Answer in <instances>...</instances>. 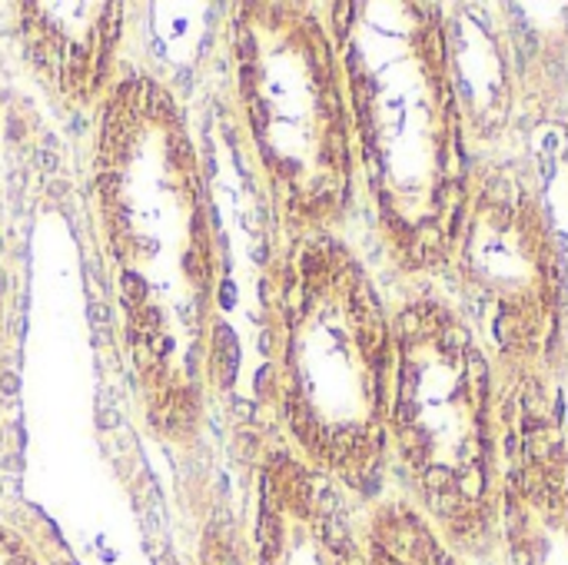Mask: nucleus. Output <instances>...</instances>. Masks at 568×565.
Returning a JSON list of instances; mask_svg holds the SVG:
<instances>
[{"label":"nucleus","instance_id":"9","mask_svg":"<svg viewBox=\"0 0 568 565\" xmlns=\"http://www.w3.org/2000/svg\"><path fill=\"white\" fill-rule=\"evenodd\" d=\"M0 565H70V559L53 536L0 523Z\"/></svg>","mask_w":568,"mask_h":565},{"label":"nucleus","instance_id":"7","mask_svg":"<svg viewBox=\"0 0 568 565\" xmlns=\"http://www.w3.org/2000/svg\"><path fill=\"white\" fill-rule=\"evenodd\" d=\"M503 406L499 526L513 565H568V436L542 376Z\"/></svg>","mask_w":568,"mask_h":565},{"label":"nucleus","instance_id":"3","mask_svg":"<svg viewBox=\"0 0 568 565\" xmlns=\"http://www.w3.org/2000/svg\"><path fill=\"white\" fill-rule=\"evenodd\" d=\"M396 330L336 233L296 236L273 303V400L293 456L373 496L389 456Z\"/></svg>","mask_w":568,"mask_h":565},{"label":"nucleus","instance_id":"10","mask_svg":"<svg viewBox=\"0 0 568 565\" xmlns=\"http://www.w3.org/2000/svg\"><path fill=\"white\" fill-rule=\"evenodd\" d=\"M3 316H7V270H3V246H0V353H3Z\"/></svg>","mask_w":568,"mask_h":565},{"label":"nucleus","instance_id":"6","mask_svg":"<svg viewBox=\"0 0 568 565\" xmlns=\"http://www.w3.org/2000/svg\"><path fill=\"white\" fill-rule=\"evenodd\" d=\"M509 380L542 376L562 343L566 273L549 210L516 160L469 173L446 266Z\"/></svg>","mask_w":568,"mask_h":565},{"label":"nucleus","instance_id":"8","mask_svg":"<svg viewBox=\"0 0 568 565\" xmlns=\"http://www.w3.org/2000/svg\"><path fill=\"white\" fill-rule=\"evenodd\" d=\"M123 3H20L17 37L30 70L70 110H90L113 90Z\"/></svg>","mask_w":568,"mask_h":565},{"label":"nucleus","instance_id":"2","mask_svg":"<svg viewBox=\"0 0 568 565\" xmlns=\"http://www.w3.org/2000/svg\"><path fill=\"white\" fill-rule=\"evenodd\" d=\"M356 163L406 273L446 266L469 193L466 133L439 3H333Z\"/></svg>","mask_w":568,"mask_h":565},{"label":"nucleus","instance_id":"5","mask_svg":"<svg viewBox=\"0 0 568 565\" xmlns=\"http://www.w3.org/2000/svg\"><path fill=\"white\" fill-rule=\"evenodd\" d=\"M236 83L270 196L296 236L333 233L356 180V137L333 23L306 3H243Z\"/></svg>","mask_w":568,"mask_h":565},{"label":"nucleus","instance_id":"4","mask_svg":"<svg viewBox=\"0 0 568 565\" xmlns=\"http://www.w3.org/2000/svg\"><path fill=\"white\" fill-rule=\"evenodd\" d=\"M396 450L423 516L463 549H483L499 516L503 406L496 370L459 303L413 296L396 316Z\"/></svg>","mask_w":568,"mask_h":565},{"label":"nucleus","instance_id":"1","mask_svg":"<svg viewBox=\"0 0 568 565\" xmlns=\"http://www.w3.org/2000/svg\"><path fill=\"white\" fill-rule=\"evenodd\" d=\"M90 183L140 413L160 440L193 443L213 383L216 253L193 133L156 77L126 73L100 103Z\"/></svg>","mask_w":568,"mask_h":565}]
</instances>
